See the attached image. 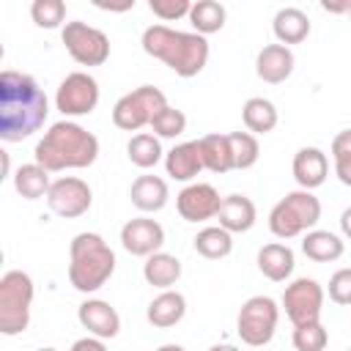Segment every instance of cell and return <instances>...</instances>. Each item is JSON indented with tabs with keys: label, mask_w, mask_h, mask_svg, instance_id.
Returning <instances> with one entry per match:
<instances>
[{
	"label": "cell",
	"mask_w": 351,
	"mask_h": 351,
	"mask_svg": "<svg viewBox=\"0 0 351 351\" xmlns=\"http://www.w3.org/2000/svg\"><path fill=\"white\" fill-rule=\"evenodd\" d=\"M332 159H335V173L337 178L351 186V129H343L332 140Z\"/></svg>",
	"instance_id": "obj_35"
},
{
	"label": "cell",
	"mask_w": 351,
	"mask_h": 351,
	"mask_svg": "<svg viewBox=\"0 0 351 351\" xmlns=\"http://www.w3.org/2000/svg\"><path fill=\"white\" fill-rule=\"evenodd\" d=\"M348 351H351V348H348Z\"/></svg>",
	"instance_id": "obj_46"
},
{
	"label": "cell",
	"mask_w": 351,
	"mask_h": 351,
	"mask_svg": "<svg viewBox=\"0 0 351 351\" xmlns=\"http://www.w3.org/2000/svg\"><path fill=\"white\" fill-rule=\"evenodd\" d=\"M126 151H129L132 165H137V167H143V170L159 165V162H162V154H165L159 137L151 134V132H137V134L129 140Z\"/></svg>",
	"instance_id": "obj_31"
},
{
	"label": "cell",
	"mask_w": 351,
	"mask_h": 351,
	"mask_svg": "<svg viewBox=\"0 0 351 351\" xmlns=\"http://www.w3.org/2000/svg\"><path fill=\"white\" fill-rule=\"evenodd\" d=\"M151 129H154L156 137L173 140V137H178V134H184V129H186V115H184L181 110H176V107L167 104V107L151 121Z\"/></svg>",
	"instance_id": "obj_36"
},
{
	"label": "cell",
	"mask_w": 351,
	"mask_h": 351,
	"mask_svg": "<svg viewBox=\"0 0 351 351\" xmlns=\"http://www.w3.org/2000/svg\"><path fill=\"white\" fill-rule=\"evenodd\" d=\"M121 244L129 255L148 258L154 252H162L165 228L151 217H134L121 228Z\"/></svg>",
	"instance_id": "obj_14"
},
{
	"label": "cell",
	"mask_w": 351,
	"mask_h": 351,
	"mask_svg": "<svg viewBox=\"0 0 351 351\" xmlns=\"http://www.w3.org/2000/svg\"><path fill=\"white\" fill-rule=\"evenodd\" d=\"M33 156L49 173L82 170V167H90L96 162L99 140L93 132H88L85 126H80L74 121H58L36 143Z\"/></svg>",
	"instance_id": "obj_2"
},
{
	"label": "cell",
	"mask_w": 351,
	"mask_h": 351,
	"mask_svg": "<svg viewBox=\"0 0 351 351\" xmlns=\"http://www.w3.org/2000/svg\"><path fill=\"white\" fill-rule=\"evenodd\" d=\"M156 351H184V346H178V343H165V346H159Z\"/></svg>",
	"instance_id": "obj_43"
},
{
	"label": "cell",
	"mask_w": 351,
	"mask_h": 351,
	"mask_svg": "<svg viewBox=\"0 0 351 351\" xmlns=\"http://www.w3.org/2000/svg\"><path fill=\"white\" fill-rule=\"evenodd\" d=\"M340 230H343V236H346V239H351V206L340 214Z\"/></svg>",
	"instance_id": "obj_41"
},
{
	"label": "cell",
	"mask_w": 351,
	"mask_h": 351,
	"mask_svg": "<svg viewBox=\"0 0 351 351\" xmlns=\"http://www.w3.org/2000/svg\"><path fill=\"white\" fill-rule=\"evenodd\" d=\"M228 140H230V154H233V170H247V167H252L258 162L261 145H258L255 134H250V132H230Z\"/></svg>",
	"instance_id": "obj_32"
},
{
	"label": "cell",
	"mask_w": 351,
	"mask_h": 351,
	"mask_svg": "<svg viewBox=\"0 0 351 351\" xmlns=\"http://www.w3.org/2000/svg\"><path fill=\"white\" fill-rule=\"evenodd\" d=\"M318 219H321V200L307 189H296L288 192L269 211V230L277 239H296L313 230Z\"/></svg>",
	"instance_id": "obj_5"
},
{
	"label": "cell",
	"mask_w": 351,
	"mask_h": 351,
	"mask_svg": "<svg viewBox=\"0 0 351 351\" xmlns=\"http://www.w3.org/2000/svg\"><path fill=\"white\" fill-rule=\"evenodd\" d=\"M115 271V252L99 233H77L69 247V282L80 293L99 291Z\"/></svg>",
	"instance_id": "obj_4"
},
{
	"label": "cell",
	"mask_w": 351,
	"mask_h": 351,
	"mask_svg": "<svg viewBox=\"0 0 351 351\" xmlns=\"http://www.w3.org/2000/svg\"><path fill=\"white\" fill-rule=\"evenodd\" d=\"M282 307L293 326L313 324L321 318V310H324V288L313 277H299L291 285H285Z\"/></svg>",
	"instance_id": "obj_11"
},
{
	"label": "cell",
	"mask_w": 351,
	"mask_h": 351,
	"mask_svg": "<svg viewBox=\"0 0 351 351\" xmlns=\"http://www.w3.org/2000/svg\"><path fill=\"white\" fill-rule=\"evenodd\" d=\"M329 299L335 304H351V269H337L329 277Z\"/></svg>",
	"instance_id": "obj_38"
},
{
	"label": "cell",
	"mask_w": 351,
	"mask_h": 351,
	"mask_svg": "<svg viewBox=\"0 0 351 351\" xmlns=\"http://www.w3.org/2000/svg\"><path fill=\"white\" fill-rule=\"evenodd\" d=\"M143 49L145 55L162 60L178 77H195L206 69L208 60V41L200 33L173 30L167 25H151L143 30Z\"/></svg>",
	"instance_id": "obj_3"
},
{
	"label": "cell",
	"mask_w": 351,
	"mask_h": 351,
	"mask_svg": "<svg viewBox=\"0 0 351 351\" xmlns=\"http://www.w3.org/2000/svg\"><path fill=\"white\" fill-rule=\"evenodd\" d=\"M165 170L170 178L176 181H192L200 170H203V159H200V145L197 140L192 143H178L165 154Z\"/></svg>",
	"instance_id": "obj_18"
},
{
	"label": "cell",
	"mask_w": 351,
	"mask_h": 351,
	"mask_svg": "<svg viewBox=\"0 0 351 351\" xmlns=\"http://www.w3.org/2000/svg\"><path fill=\"white\" fill-rule=\"evenodd\" d=\"M38 351H58V348H38Z\"/></svg>",
	"instance_id": "obj_44"
},
{
	"label": "cell",
	"mask_w": 351,
	"mask_h": 351,
	"mask_svg": "<svg viewBox=\"0 0 351 351\" xmlns=\"http://www.w3.org/2000/svg\"><path fill=\"white\" fill-rule=\"evenodd\" d=\"M77 318L82 329H88L93 337H101V340H112L121 332V315L110 302H101V299H85L77 310Z\"/></svg>",
	"instance_id": "obj_15"
},
{
	"label": "cell",
	"mask_w": 351,
	"mask_h": 351,
	"mask_svg": "<svg viewBox=\"0 0 351 351\" xmlns=\"http://www.w3.org/2000/svg\"><path fill=\"white\" fill-rule=\"evenodd\" d=\"M346 244L332 230H307L302 239V252L315 263H332L343 255Z\"/></svg>",
	"instance_id": "obj_25"
},
{
	"label": "cell",
	"mask_w": 351,
	"mask_h": 351,
	"mask_svg": "<svg viewBox=\"0 0 351 351\" xmlns=\"http://www.w3.org/2000/svg\"><path fill=\"white\" fill-rule=\"evenodd\" d=\"M241 118H244V126L250 129V134H266L277 126V107L263 96H252L244 101Z\"/></svg>",
	"instance_id": "obj_29"
},
{
	"label": "cell",
	"mask_w": 351,
	"mask_h": 351,
	"mask_svg": "<svg viewBox=\"0 0 351 351\" xmlns=\"http://www.w3.org/2000/svg\"><path fill=\"white\" fill-rule=\"evenodd\" d=\"M33 280L27 271L11 269L0 277V332L3 335H19L30 324V307H33Z\"/></svg>",
	"instance_id": "obj_6"
},
{
	"label": "cell",
	"mask_w": 351,
	"mask_h": 351,
	"mask_svg": "<svg viewBox=\"0 0 351 351\" xmlns=\"http://www.w3.org/2000/svg\"><path fill=\"white\" fill-rule=\"evenodd\" d=\"M293 348L296 351H324L326 343H329V332L321 321H313V324H302V326H293Z\"/></svg>",
	"instance_id": "obj_33"
},
{
	"label": "cell",
	"mask_w": 351,
	"mask_h": 351,
	"mask_svg": "<svg viewBox=\"0 0 351 351\" xmlns=\"http://www.w3.org/2000/svg\"><path fill=\"white\" fill-rule=\"evenodd\" d=\"M195 244V252L208 258V261H219V258H228L230 250H233V233H228L225 228L219 225H208L203 230H197V236L192 239Z\"/></svg>",
	"instance_id": "obj_28"
},
{
	"label": "cell",
	"mask_w": 351,
	"mask_h": 351,
	"mask_svg": "<svg viewBox=\"0 0 351 351\" xmlns=\"http://www.w3.org/2000/svg\"><path fill=\"white\" fill-rule=\"evenodd\" d=\"M329 176V159L321 148H313V145H304L293 154V178L302 189L313 192L315 186H321Z\"/></svg>",
	"instance_id": "obj_17"
},
{
	"label": "cell",
	"mask_w": 351,
	"mask_h": 351,
	"mask_svg": "<svg viewBox=\"0 0 351 351\" xmlns=\"http://www.w3.org/2000/svg\"><path fill=\"white\" fill-rule=\"evenodd\" d=\"M189 25L200 36H208V33L222 30V25H225V5L217 3V0H197V3H192Z\"/></svg>",
	"instance_id": "obj_30"
},
{
	"label": "cell",
	"mask_w": 351,
	"mask_h": 351,
	"mask_svg": "<svg viewBox=\"0 0 351 351\" xmlns=\"http://www.w3.org/2000/svg\"><path fill=\"white\" fill-rule=\"evenodd\" d=\"M47 203H49V208H52L58 217L77 219V217H82V214L90 208L93 192H90L88 181H82V178H77V176H63V178L52 181L49 195H47Z\"/></svg>",
	"instance_id": "obj_12"
},
{
	"label": "cell",
	"mask_w": 351,
	"mask_h": 351,
	"mask_svg": "<svg viewBox=\"0 0 351 351\" xmlns=\"http://www.w3.org/2000/svg\"><path fill=\"white\" fill-rule=\"evenodd\" d=\"M49 170H44L38 162L30 165H19V170L14 173V189L25 197V200H38L49 195Z\"/></svg>",
	"instance_id": "obj_27"
},
{
	"label": "cell",
	"mask_w": 351,
	"mask_h": 351,
	"mask_svg": "<svg viewBox=\"0 0 351 351\" xmlns=\"http://www.w3.org/2000/svg\"><path fill=\"white\" fill-rule=\"evenodd\" d=\"M55 104L66 118L88 115L99 104V82L88 71H71L60 82V88L55 93Z\"/></svg>",
	"instance_id": "obj_10"
},
{
	"label": "cell",
	"mask_w": 351,
	"mask_h": 351,
	"mask_svg": "<svg viewBox=\"0 0 351 351\" xmlns=\"http://www.w3.org/2000/svg\"><path fill=\"white\" fill-rule=\"evenodd\" d=\"M293 266H296V261H293V250L288 244L271 241L258 250V269L271 282H285L293 274Z\"/></svg>",
	"instance_id": "obj_20"
},
{
	"label": "cell",
	"mask_w": 351,
	"mask_h": 351,
	"mask_svg": "<svg viewBox=\"0 0 351 351\" xmlns=\"http://www.w3.org/2000/svg\"><path fill=\"white\" fill-rule=\"evenodd\" d=\"M167 107V96L154 85H140L132 93H123L112 107V123L123 132H140Z\"/></svg>",
	"instance_id": "obj_7"
},
{
	"label": "cell",
	"mask_w": 351,
	"mask_h": 351,
	"mask_svg": "<svg viewBox=\"0 0 351 351\" xmlns=\"http://www.w3.org/2000/svg\"><path fill=\"white\" fill-rule=\"evenodd\" d=\"M143 277H145L148 285L170 291L181 277V261L176 255H170V252H154L143 263Z\"/></svg>",
	"instance_id": "obj_23"
},
{
	"label": "cell",
	"mask_w": 351,
	"mask_h": 351,
	"mask_svg": "<svg viewBox=\"0 0 351 351\" xmlns=\"http://www.w3.org/2000/svg\"><path fill=\"white\" fill-rule=\"evenodd\" d=\"M47 93L30 74L5 69L0 74V140L22 143L47 121Z\"/></svg>",
	"instance_id": "obj_1"
},
{
	"label": "cell",
	"mask_w": 351,
	"mask_h": 351,
	"mask_svg": "<svg viewBox=\"0 0 351 351\" xmlns=\"http://www.w3.org/2000/svg\"><path fill=\"white\" fill-rule=\"evenodd\" d=\"M321 5H324V11H335V14H343V11L348 14L351 11V0L348 3H329V0H324Z\"/></svg>",
	"instance_id": "obj_40"
},
{
	"label": "cell",
	"mask_w": 351,
	"mask_h": 351,
	"mask_svg": "<svg viewBox=\"0 0 351 351\" xmlns=\"http://www.w3.org/2000/svg\"><path fill=\"white\" fill-rule=\"evenodd\" d=\"M208 351H239L236 346H230V343H217V346H211Z\"/></svg>",
	"instance_id": "obj_42"
},
{
	"label": "cell",
	"mask_w": 351,
	"mask_h": 351,
	"mask_svg": "<svg viewBox=\"0 0 351 351\" xmlns=\"http://www.w3.org/2000/svg\"><path fill=\"white\" fill-rule=\"evenodd\" d=\"M71 351H107V346H104V340L101 337H80V340H74V346H71Z\"/></svg>",
	"instance_id": "obj_39"
},
{
	"label": "cell",
	"mask_w": 351,
	"mask_h": 351,
	"mask_svg": "<svg viewBox=\"0 0 351 351\" xmlns=\"http://www.w3.org/2000/svg\"><path fill=\"white\" fill-rule=\"evenodd\" d=\"M200 145V159H203V167L211 170V173H228L233 170V154H230V140L228 134H203L197 140Z\"/></svg>",
	"instance_id": "obj_26"
},
{
	"label": "cell",
	"mask_w": 351,
	"mask_h": 351,
	"mask_svg": "<svg viewBox=\"0 0 351 351\" xmlns=\"http://www.w3.org/2000/svg\"><path fill=\"white\" fill-rule=\"evenodd\" d=\"M348 16H351V11H348Z\"/></svg>",
	"instance_id": "obj_45"
},
{
	"label": "cell",
	"mask_w": 351,
	"mask_h": 351,
	"mask_svg": "<svg viewBox=\"0 0 351 351\" xmlns=\"http://www.w3.org/2000/svg\"><path fill=\"white\" fill-rule=\"evenodd\" d=\"M222 197L211 184H189L176 195V208L186 222H206L219 214Z\"/></svg>",
	"instance_id": "obj_13"
},
{
	"label": "cell",
	"mask_w": 351,
	"mask_h": 351,
	"mask_svg": "<svg viewBox=\"0 0 351 351\" xmlns=\"http://www.w3.org/2000/svg\"><path fill=\"white\" fill-rule=\"evenodd\" d=\"M291 71H293V52L285 44H266L255 58V74L269 85L285 82Z\"/></svg>",
	"instance_id": "obj_16"
},
{
	"label": "cell",
	"mask_w": 351,
	"mask_h": 351,
	"mask_svg": "<svg viewBox=\"0 0 351 351\" xmlns=\"http://www.w3.org/2000/svg\"><path fill=\"white\" fill-rule=\"evenodd\" d=\"M271 27H274L277 41L285 44V47H288V44H302V41L310 36V19H307V14H304L302 8H293V5L280 8V11L274 14Z\"/></svg>",
	"instance_id": "obj_24"
},
{
	"label": "cell",
	"mask_w": 351,
	"mask_h": 351,
	"mask_svg": "<svg viewBox=\"0 0 351 351\" xmlns=\"http://www.w3.org/2000/svg\"><path fill=\"white\" fill-rule=\"evenodd\" d=\"M129 197H132V203H134L140 211H145V214L162 211V208L167 206V197H170L167 181L159 178V176H137L134 184H132V189H129Z\"/></svg>",
	"instance_id": "obj_21"
},
{
	"label": "cell",
	"mask_w": 351,
	"mask_h": 351,
	"mask_svg": "<svg viewBox=\"0 0 351 351\" xmlns=\"http://www.w3.org/2000/svg\"><path fill=\"white\" fill-rule=\"evenodd\" d=\"M277 321H280V307L271 296H250L239 310L236 332H239L241 343L261 348L274 337Z\"/></svg>",
	"instance_id": "obj_8"
},
{
	"label": "cell",
	"mask_w": 351,
	"mask_h": 351,
	"mask_svg": "<svg viewBox=\"0 0 351 351\" xmlns=\"http://www.w3.org/2000/svg\"><path fill=\"white\" fill-rule=\"evenodd\" d=\"M184 313H186L184 293H178V291L170 288V291H162L156 299H151V304L145 310V318L156 329H170V326H176L184 318Z\"/></svg>",
	"instance_id": "obj_22"
},
{
	"label": "cell",
	"mask_w": 351,
	"mask_h": 351,
	"mask_svg": "<svg viewBox=\"0 0 351 351\" xmlns=\"http://www.w3.org/2000/svg\"><path fill=\"white\" fill-rule=\"evenodd\" d=\"M30 16H33V22L38 27L52 30V27L63 25V19H66V3L63 0H33Z\"/></svg>",
	"instance_id": "obj_34"
},
{
	"label": "cell",
	"mask_w": 351,
	"mask_h": 351,
	"mask_svg": "<svg viewBox=\"0 0 351 351\" xmlns=\"http://www.w3.org/2000/svg\"><path fill=\"white\" fill-rule=\"evenodd\" d=\"M60 38H63L69 55L80 66H101L110 58V38L88 22H80V19L66 22L60 30Z\"/></svg>",
	"instance_id": "obj_9"
},
{
	"label": "cell",
	"mask_w": 351,
	"mask_h": 351,
	"mask_svg": "<svg viewBox=\"0 0 351 351\" xmlns=\"http://www.w3.org/2000/svg\"><path fill=\"white\" fill-rule=\"evenodd\" d=\"M148 8L154 11V16H159V19H165V22H173V19L189 16L192 3H189V0H151Z\"/></svg>",
	"instance_id": "obj_37"
},
{
	"label": "cell",
	"mask_w": 351,
	"mask_h": 351,
	"mask_svg": "<svg viewBox=\"0 0 351 351\" xmlns=\"http://www.w3.org/2000/svg\"><path fill=\"white\" fill-rule=\"evenodd\" d=\"M255 203L247 197V195H228L222 197V206H219V228H225L228 233H247L252 225H255Z\"/></svg>",
	"instance_id": "obj_19"
}]
</instances>
